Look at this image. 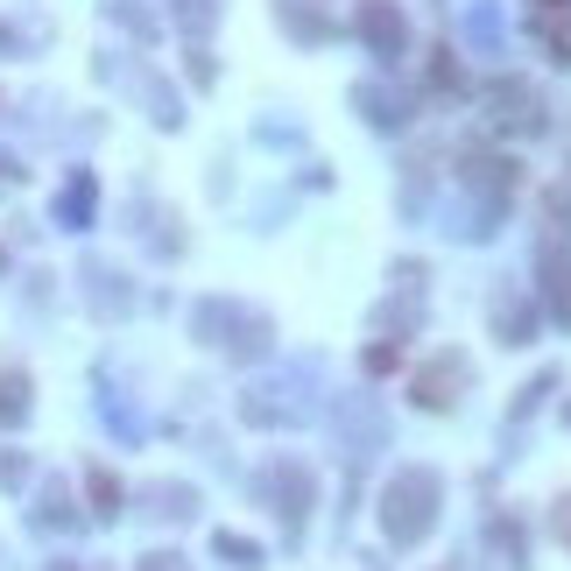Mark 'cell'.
Segmentation results:
<instances>
[{"label": "cell", "mask_w": 571, "mask_h": 571, "mask_svg": "<svg viewBox=\"0 0 571 571\" xmlns=\"http://www.w3.org/2000/svg\"><path fill=\"white\" fill-rule=\"evenodd\" d=\"M437 473L430 466H403L388 487H381V537L388 543H424L430 522H437Z\"/></svg>", "instance_id": "6da1fadb"}, {"label": "cell", "mask_w": 571, "mask_h": 571, "mask_svg": "<svg viewBox=\"0 0 571 571\" xmlns=\"http://www.w3.org/2000/svg\"><path fill=\"white\" fill-rule=\"evenodd\" d=\"M240 416L261 430H290V424H311L318 416V374L311 367H282L269 381H255V388L240 395Z\"/></svg>", "instance_id": "7a4b0ae2"}, {"label": "cell", "mask_w": 571, "mask_h": 571, "mask_svg": "<svg viewBox=\"0 0 571 571\" xmlns=\"http://www.w3.org/2000/svg\"><path fill=\"white\" fill-rule=\"evenodd\" d=\"M190 332H198L205 346H219V353H240V360L269 353V318L233 303V297H205L198 311H190Z\"/></svg>", "instance_id": "3957f363"}, {"label": "cell", "mask_w": 571, "mask_h": 571, "mask_svg": "<svg viewBox=\"0 0 571 571\" xmlns=\"http://www.w3.org/2000/svg\"><path fill=\"white\" fill-rule=\"evenodd\" d=\"M255 494L282 516V529H303V516H311V494H318V487H311V473H303L297 459H269V466L255 473Z\"/></svg>", "instance_id": "277c9868"}, {"label": "cell", "mask_w": 571, "mask_h": 571, "mask_svg": "<svg viewBox=\"0 0 571 571\" xmlns=\"http://www.w3.org/2000/svg\"><path fill=\"white\" fill-rule=\"evenodd\" d=\"M480 106H487V127H508V135H543V100H537V85H529V79H494L480 92Z\"/></svg>", "instance_id": "5b68a950"}, {"label": "cell", "mask_w": 571, "mask_h": 571, "mask_svg": "<svg viewBox=\"0 0 571 571\" xmlns=\"http://www.w3.org/2000/svg\"><path fill=\"white\" fill-rule=\"evenodd\" d=\"M416 325H424V269H416V261H403V269H395V290H388V303L374 311V332L395 346V339H409Z\"/></svg>", "instance_id": "8992f818"}, {"label": "cell", "mask_w": 571, "mask_h": 571, "mask_svg": "<svg viewBox=\"0 0 571 571\" xmlns=\"http://www.w3.org/2000/svg\"><path fill=\"white\" fill-rule=\"evenodd\" d=\"M339 437H346V459L367 466V451L388 445V416H381L367 395H346V403H339Z\"/></svg>", "instance_id": "52a82bcc"}, {"label": "cell", "mask_w": 571, "mask_h": 571, "mask_svg": "<svg viewBox=\"0 0 571 571\" xmlns=\"http://www.w3.org/2000/svg\"><path fill=\"white\" fill-rule=\"evenodd\" d=\"M360 35H367V50L381 64H395V56L409 50V29H403V14H395V0H360Z\"/></svg>", "instance_id": "ba28073f"}, {"label": "cell", "mask_w": 571, "mask_h": 571, "mask_svg": "<svg viewBox=\"0 0 571 571\" xmlns=\"http://www.w3.org/2000/svg\"><path fill=\"white\" fill-rule=\"evenodd\" d=\"M466 374H473V367H466V353H451V346H445L424 374H416V403H424V409H451V403H459V388H466Z\"/></svg>", "instance_id": "9c48e42d"}, {"label": "cell", "mask_w": 571, "mask_h": 571, "mask_svg": "<svg viewBox=\"0 0 571 571\" xmlns=\"http://www.w3.org/2000/svg\"><path fill=\"white\" fill-rule=\"evenodd\" d=\"M85 303L100 318H127V303H135V290H127L121 276L106 269V261H85Z\"/></svg>", "instance_id": "30bf717a"}, {"label": "cell", "mask_w": 571, "mask_h": 571, "mask_svg": "<svg viewBox=\"0 0 571 571\" xmlns=\"http://www.w3.org/2000/svg\"><path fill=\"white\" fill-rule=\"evenodd\" d=\"M459 163H466V184H473V190H487L494 205H501V190L516 184V163H508V156H487V148H466Z\"/></svg>", "instance_id": "8fae6325"}, {"label": "cell", "mask_w": 571, "mask_h": 571, "mask_svg": "<svg viewBox=\"0 0 571 571\" xmlns=\"http://www.w3.org/2000/svg\"><path fill=\"white\" fill-rule=\"evenodd\" d=\"M276 14H282L290 35H303V43H325V35H332V14L318 8V0H276Z\"/></svg>", "instance_id": "7c38bea8"}, {"label": "cell", "mask_w": 571, "mask_h": 571, "mask_svg": "<svg viewBox=\"0 0 571 571\" xmlns=\"http://www.w3.org/2000/svg\"><path fill=\"white\" fill-rule=\"evenodd\" d=\"M92 205H100V184H92V169H79V177L64 184V198H56V219L79 233V226H92Z\"/></svg>", "instance_id": "4fadbf2b"}, {"label": "cell", "mask_w": 571, "mask_h": 571, "mask_svg": "<svg viewBox=\"0 0 571 571\" xmlns=\"http://www.w3.org/2000/svg\"><path fill=\"white\" fill-rule=\"evenodd\" d=\"M494 332H501L508 346H522V339L537 332V311H529V303H522L516 290H501V297H494Z\"/></svg>", "instance_id": "5bb4252c"}, {"label": "cell", "mask_w": 571, "mask_h": 571, "mask_svg": "<svg viewBox=\"0 0 571 571\" xmlns=\"http://www.w3.org/2000/svg\"><path fill=\"white\" fill-rule=\"evenodd\" d=\"M543 303L571 325V255H564V247H550V255H543Z\"/></svg>", "instance_id": "9a60e30c"}, {"label": "cell", "mask_w": 571, "mask_h": 571, "mask_svg": "<svg viewBox=\"0 0 571 571\" xmlns=\"http://www.w3.org/2000/svg\"><path fill=\"white\" fill-rule=\"evenodd\" d=\"M29 522H35V529H79V516H71V487H64V480H50L43 494H35Z\"/></svg>", "instance_id": "2e32d148"}, {"label": "cell", "mask_w": 571, "mask_h": 571, "mask_svg": "<svg viewBox=\"0 0 571 571\" xmlns=\"http://www.w3.org/2000/svg\"><path fill=\"white\" fill-rule=\"evenodd\" d=\"M22 416H29V374H0V430H8V424H22Z\"/></svg>", "instance_id": "e0dca14e"}, {"label": "cell", "mask_w": 571, "mask_h": 571, "mask_svg": "<svg viewBox=\"0 0 571 571\" xmlns=\"http://www.w3.org/2000/svg\"><path fill=\"white\" fill-rule=\"evenodd\" d=\"M85 501H92V516H121V480H113L106 466H92L85 473Z\"/></svg>", "instance_id": "ac0fdd59"}, {"label": "cell", "mask_w": 571, "mask_h": 571, "mask_svg": "<svg viewBox=\"0 0 571 571\" xmlns=\"http://www.w3.org/2000/svg\"><path fill=\"white\" fill-rule=\"evenodd\" d=\"M360 113H367L374 127H403V100H395V92H374V85H360Z\"/></svg>", "instance_id": "d6986e66"}, {"label": "cell", "mask_w": 571, "mask_h": 571, "mask_svg": "<svg viewBox=\"0 0 571 571\" xmlns=\"http://www.w3.org/2000/svg\"><path fill=\"white\" fill-rule=\"evenodd\" d=\"M537 43H550V56L571 64V14H537Z\"/></svg>", "instance_id": "ffe728a7"}, {"label": "cell", "mask_w": 571, "mask_h": 571, "mask_svg": "<svg viewBox=\"0 0 571 571\" xmlns=\"http://www.w3.org/2000/svg\"><path fill=\"white\" fill-rule=\"evenodd\" d=\"M148 516L184 522V516H190V487H148Z\"/></svg>", "instance_id": "44dd1931"}, {"label": "cell", "mask_w": 571, "mask_h": 571, "mask_svg": "<svg viewBox=\"0 0 571 571\" xmlns=\"http://www.w3.org/2000/svg\"><path fill=\"white\" fill-rule=\"evenodd\" d=\"M212 550H219L226 564H240V571H247V564H261V550L247 543V537H233V529H219V537H212Z\"/></svg>", "instance_id": "7402d4cb"}, {"label": "cell", "mask_w": 571, "mask_h": 571, "mask_svg": "<svg viewBox=\"0 0 571 571\" xmlns=\"http://www.w3.org/2000/svg\"><path fill=\"white\" fill-rule=\"evenodd\" d=\"M466 35H473V43H487V50H501V14H494V8H473V14H466Z\"/></svg>", "instance_id": "603a6c76"}, {"label": "cell", "mask_w": 571, "mask_h": 571, "mask_svg": "<svg viewBox=\"0 0 571 571\" xmlns=\"http://www.w3.org/2000/svg\"><path fill=\"white\" fill-rule=\"evenodd\" d=\"M212 14H219V0H177V22L198 35V29H212Z\"/></svg>", "instance_id": "cb8c5ba5"}, {"label": "cell", "mask_w": 571, "mask_h": 571, "mask_svg": "<svg viewBox=\"0 0 571 571\" xmlns=\"http://www.w3.org/2000/svg\"><path fill=\"white\" fill-rule=\"evenodd\" d=\"M543 212L558 219V233H571V190L558 184V190H543Z\"/></svg>", "instance_id": "d4e9b609"}, {"label": "cell", "mask_w": 571, "mask_h": 571, "mask_svg": "<svg viewBox=\"0 0 571 571\" xmlns=\"http://www.w3.org/2000/svg\"><path fill=\"white\" fill-rule=\"evenodd\" d=\"M29 480V459L22 451H0V487H22Z\"/></svg>", "instance_id": "484cf974"}, {"label": "cell", "mask_w": 571, "mask_h": 571, "mask_svg": "<svg viewBox=\"0 0 571 571\" xmlns=\"http://www.w3.org/2000/svg\"><path fill=\"white\" fill-rule=\"evenodd\" d=\"M395 367V346H367V374H388Z\"/></svg>", "instance_id": "4316f807"}, {"label": "cell", "mask_w": 571, "mask_h": 571, "mask_svg": "<svg viewBox=\"0 0 571 571\" xmlns=\"http://www.w3.org/2000/svg\"><path fill=\"white\" fill-rule=\"evenodd\" d=\"M550 529H558V537L571 543V501H558V508H550Z\"/></svg>", "instance_id": "83f0119b"}, {"label": "cell", "mask_w": 571, "mask_h": 571, "mask_svg": "<svg viewBox=\"0 0 571 571\" xmlns=\"http://www.w3.org/2000/svg\"><path fill=\"white\" fill-rule=\"evenodd\" d=\"M142 571H184V558H169V550H156V558H142Z\"/></svg>", "instance_id": "f1b7e54d"}, {"label": "cell", "mask_w": 571, "mask_h": 571, "mask_svg": "<svg viewBox=\"0 0 571 571\" xmlns=\"http://www.w3.org/2000/svg\"><path fill=\"white\" fill-rule=\"evenodd\" d=\"M0 184H22V163L14 156H0Z\"/></svg>", "instance_id": "f546056e"}, {"label": "cell", "mask_w": 571, "mask_h": 571, "mask_svg": "<svg viewBox=\"0 0 571 571\" xmlns=\"http://www.w3.org/2000/svg\"><path fill=\"white\" fill-rule=\"evenodd\" d=\"M537 14H571V0H537Z\"/></svg>", "instance_id": "4dcf8cb0"}, {"label": "cell", "mask_w": 571, "mask_h": 571, "mask_svg": "<svg viewBox=\"0 0 571 571\" xmlns=\"http://www.w3.org/2000/svg\"><path fill=\"white\" fill-rule=\"evenodd\" d=\"M0 50H14V35H8V29H0Z\"/></svg>", "instance_id": "1f68e13d"}, {"label": "cell", "mask_w": 571, "mask_h": 571, "mask_svg": "<svg viewBox=\"0 0 571 571\" xmlns=\"http://www.w3.org/2000/svg\"><path fill=\"white\" fill-rule=\"evenodd\" d=\"M50 571H79V564H50Z\"/></svg>", "instance_id": "d6a6232c"}]
</instances>
